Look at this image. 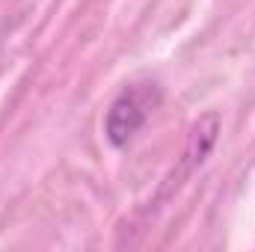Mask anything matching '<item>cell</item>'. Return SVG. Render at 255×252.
Segmentation results:
<instances>
[{
  "mask_svg": "<svg viewBox=\"0 0 255 252\" xmlns=\"http://www.w3.org/2000/svg\"><path fill=\"white\" fill-rule=\"evenodd\" d=\"M160 104V86L157 83H133L122 89L104 116V136L113 148H125L128 142L142 130L154 107Z\"/></svg>",
  "mask_w": 255,
  "mask_h": 252,
  "instance_id": "1",
  "label": "cell"
},
{
  "mask_svg": "<svg viewBox=\"0 0 255 252\" xmlns=\"http://www.w3.org/2000/svg\"><path fill=\"white\" fill-rule=\"evenodd\" d=\"M217 136H220V116L217 113H208V116H202L190 130V139H187V148H184V154H181V166H178V181L181 178H187L196 166H202L205 163V157L214 151V145H217Z\"/></svg>",
  "mask_w": 255,
  "mask_h": 252,
  "instance_id": "2",
  "label": "cell"
}]
</instances>
